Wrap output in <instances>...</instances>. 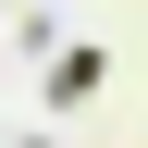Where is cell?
Masks as SVG:
<instances>
[{
	"label": "cell",
	"instance_id": "1",
	"mask_svg": "<svg viewBox=\"0 0 148 148\" xmlns=\"http://www.w3.org/2000/svg\"><path fill=\"white\" fill-rule=\"evenodd\" d=\"M86 86H99V49H62V62H49V99L74 111V99H86Z\"/></svg>",
	"mask_w": 148,
	"mask_h": 148
}]
</instances>
